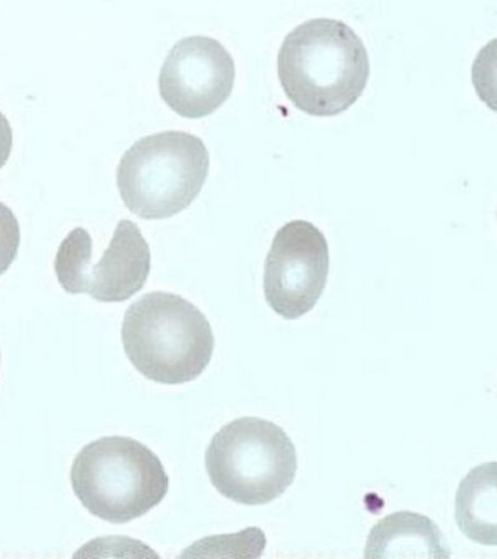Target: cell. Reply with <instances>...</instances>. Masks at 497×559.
<instances>
[{
    "mask_svg": "<svg viewBox=\"0 0 497 559\" xmlns=\"http://www.w3.org/2000/svg\"><path fill=\"white\" fill-rule=\"evenodd\" d=\"M21 243V230L19 218L7 204L0 201V275L8 269L19 255Z\"/></svg>",
    "mask_w": 497,
    "mask_h": 559,
    "instance_id": "obj_11",
    "label": "cell"
},
{
    "mask_svg": "<svg viewBox=\"0 0 497 559\" xmlns=\"http://www.w3.org/2000/svg\"><path fill=\"white\" fill-rule=\"evenodd\" d=\"M211 156L198 135L163 131L138 140L121 157L117 187L126 207L145 221L190 207L206 182Z\"/></svg>",
    "mask_w": 497,
    "mask_h": 559,
    "instance_id": "obj_4",
    "label": "cell"
},
{
    "mask_svg": "<svg viewBox=\"0 0 497 559\" xmlns=\"http://www.w3.org/2000/svg\"><path fill=\"white\" fill-rule=\"evenodd\" d=\"M73 492L95 518L125 524L142 518L167 497V471L147 445L123 436L103 437L78 453Z\"/></svg>",
    "mask_w": 497,
    "mask_h": 559,
    "instance_id": "obj_3",
    "label": "cell"
},
{
    "mask_svg": "<svg viewBox=\"0 0 497 559\" xmlns=\"http://www.w3.org/2000/svg\"><path fill=\"white\" fill-rule=\"evenodd\" d=\"M370 73L364 41L343 21L317 17L291 31L277 56L287 98L312 117H334L364 94Z\"/></svg>",
    "mask_w": 497,
    "mask_h": 559,
    "instance_id": "obj_1",
    "label": "cell"
},
{
    "mask_svg": "<svg viewBox=\"0 0 497 559\" xmlns=\"http://www.w3.org/2000/svg\"><path fill=\"white\" fill-rule=\"evenodd\" d=\"M14 144V131H12L11 122L5 114L0 111V169L7 165Z\"/></svg>",
    "mask_w": 497,
    "mask_h": 559,
    "instance_id": "obj_12",
    "label": "cell"
},
{
    "mask_svg": "<svg viewBox=\"0 0 497 559\" xmlns=\"http://www.w3.org/2000/svg\"><path fill=\"white\" fill-rule=\"evenodd\" d=\"M217 492L244 506L269 504L294 484L298 459L291 437L268 419H234L213 436L204 456Z\"/></svg>",
    "mask_w": 497,
    "mask_h": 559,
    "instance_id": "obj_5",
    "label": "cell"
},
{
    "mask_svg": "<svg viewBox=\"0 0 497 559\" xmlns=\"http://www.w3.org/2000/svg\"><path fill=\"white\" fill-rule=\"evenodd\" d=\"M235 74L233 56L222 43L191 35L173 47L161 68V98L178 116L199 120L229 99Z\"/></svg>",
    "mask_w": 497,
    "mask_h": 559,
    "instance_id": "obj_8",
    "label": "cell"
},
{
    "mask_svg": "<svg viewBox=\"0 0 497 559\" xmlns=\"http://www.w3.org/2000/svg\"><path fill=\"white\" fill-rule=\"evenodd\" d=\"M455 520L469 539L496 545V462L474 467L461 480L455 497Z\"/></svg>",
    "mask_w": 497,
    "mask_h": 559,
    "instance_id": "obj_10",
    "label": "cell"
},
{
    "mask_svg": "<svg viewBox=\"0 0 497 559\" xmlns=\"http://www.w3.org/2000/svg\"><path fill=\"white\" fill-rule=\"evenodd\" d=\"M93 238L76 227L60 243L55 271L60 286L71 295L86 293L104 304H119L141 292L151 273V248L137 223L123 218L107 251L91 265Z\"/></svg>",
    "mask_w": 497,
    "mask_h": 559,
    "instance_id": "obj_6",
    "label": "cell"
},
{
    "mask_svg": "<svg viewBox=\"0 0 497 559\" xmlns=\"http://www.w3.org/2000/svg\"><path fill=\"white\" fill-rule=\"evenodd\" d=\"M121 341L134 369L163 384L198 379L215 352L206 314L185 297L165 292L147 293L130 305Z\"/></svg>",
    "mask_w": 497,
    "mask_h": 559,
    "instance_id": "obj_2",
    "label": "cell"
},
{
    "mask_svg": "<svg viewBox=\"0 0 497 559\" xmlns=\"http://www.w3.org/2000/svg\"><path fill=\"white\" fill-rule=\"evenodd\" d=\"M449 557L451 552L438 524L413 511H397L379 520L365 546L366 559Z\"/></svg>",
    "mask_w": 497,
    "mask_h": 559,
    "instance_id": "obj_9",
    "label": "cell"
},
{
    "mask_svg": "<svg viewBox=\"0 0 497 559\" xmlns=\"http://www.w3.org/2000/svg\"><path fill=\"white\" fill-rule=\"evenodd\" d=\"M329 273L330 248L324 234L311 222H287L274 235L265 258V300L282 318L299 319L316 308Z\"/></svg>",
    "mask_w": 497,
    "mask_h": 559,
    "instance_id": "obj_7",
    "label": "cell"
}]
</instances>
